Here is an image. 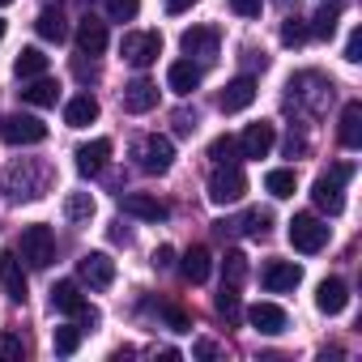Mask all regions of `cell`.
Here are the masks:
<instances>
[{
    "label": "cell",
    "mask_w": 362,
    "mask_h": 362,
    "mask_svg": "<svg viewBox=\"0 0 362 362\" xmlns=\"http://www.w3.org/2000/svg\"><path fill=\"white\" fill-rule=\"evenodd\" d=\"M0 286L13 303H26V273H22V256L18 252H0Z\"/></svg>",
    "instance_id": "cell-13"
},
{
    "label": "cell",
    "mask_w": 362,
    "mask_h": 362,
    "mask_svg": "<svg viewBox=\"0 0 362 362\" xmlns=\"http://www.w3.org/2000/svg\"><path fill=\"white\" fill-rule=\"evenodd\" d=\"M298 281H303V269L294 260H269L260 273V286L269 294H290V290H298Z\"/></svg>",
    "instance_id": "cell-11"
},
{
    "label": "cell",
    "mask_w": 362,
    "mask_h": 362,
    "mask_svg": "<svg viewBox=\"0 0 362 362\" xmlns=\"http://www.w3.org/2000/svg\"><path fill=\"white\" fill-rule=\"evenodd\" d=\"M218 311H222L230 324L243 315V307H239V290H235V286H222V294H218Z\"/></svg>",
    "instance_id": "cell-36"
},
{
    "label": "cell",
    "mask_w": 362,
    "mask_h": 362,
    "mask_svg": "<svg viewBox=\"0 0 362 362\" xmlns=\"http://www.w3.org/2000/svg\"><path fill=\"white\" fill-rule=\"evenodd\" d=\"M170 264H175V247H166V243H162V247L153 252V269H170Z\"/></svg>",
    "instance_id": "cell-41"
},
{
    "label": "cell",
    "mask_w": 362,
    "mask_h": 362,
    "mask_svg": "<svg viewBox=\"0 0 362 362\" xmlns=\"http://www.w3.org/2000/svg\"><path fill=\"white\" fill-rule=\"evenodd\" d=\"M13 73H18V81H35V77L47 73V56L39 47H22L18 60H13Z\"/></svg>",
    "instance_id": "cell-27"
},
{
    "label": "cell",
    "mask_w": 362,
    "mask_h": 362,
    "mask_svg": "<svg viewBox=\"0 0 362 362\" xmlns=\"http://www.w3.org/2000/svg\"><path fill=\"white\" fill-rule=\"evenodd\" d=\"M35 30H39L47 43H64V39H69V26H64V13H60V9H43V13L35 18Z\"/></svg>",
    "instance_id": "cell-30"
},
{
    "label": "cell",
    "mask_w": 362,
    "mask_h": 362,
    "mask_svg": "<svg viewBox=\"0 0 362 362\" xmlns=\"http://www.w3.org/2000/svg\"><path fill=\"white\" fill-rule=\"evenodd\" d=\"M0 5H13V0H0Z\"/></svg>",
    "instance_id": "cell-49"
},
{
    "label": "cell",
    "mask_w": 362,
    "mask_h": 362,
    "mask_svg": "<svg viewBox=\"0 0 362 362\" xmlns=\"http://www.w3.org/2000/svg\"><path fill=\"white\" fill-rule=\"evenodd\" d=\"M337 136H341V145H345V149H358V145H362V103H345Z\"/></svg>",
    "instance_id": "cell-23"
},
{
    "label": "cell",
    "mask_w": 362,
    "mask_h": 362,
    "mask_svg": "<svg viewBox=\"0 0 362 362\" xmlns=\"http://www.w3.org/2000/svg\"><path fill=\"white\" fill-rule=\"evenodd\" d=\"M52 345H56V354H77V345H81V328H73V324H64V328H56L52 332Z\"/></svg>",
    "instance_id": "cell-35"
},
{
    "label": "cell",
    "mask_w": 362,
    "mask_h": 362,
    "mask_svg": "<svg viewBox=\"0 0 362 362\" xmlns=\"http://www.w3.org/2000/svg\"><path fill=\"white\" fill-rule=\"evenodd\" d=\"M18 252H22V260H26L30 269H47V264L56 260V235H52V226H43V222L26 226Z\"/></svg>",
    "instance_id": "cell-4"
},
{
    "label": "cell",
    "mask_w": 362,
    "mask_h": 362,
    "mask_svg": "<svg viewBox=\"0 0 362 362\" xmlns=\"http://www.w3.org/2000/svg\"><path fill=\"white\" fill-rule=\"evenodd\" d=\"M184 277L192 281V286H201V281H209V273H214V256H209V247H188V256H184Z\"/></svg>",
    "instance_id": "cell-26"
},
{
    "label": "cell",
    "mask_w": 362,
    "mask_h": 362,
    "mask_svg": "<svg viewBox=\"0 0 362 362\" xmlns=\"http://www.w3.org/2000/svg\"><path fill=\"white\" fill-rule=\"evenodd\" d=\"M209 158L218 162V166H226V162H239L243 153H239V136H218L214 145H209Z\"/></svg>",
    "instance_id": "cell-34"
},
{
    "label": "cell",
    "mask_w": 362,
    "mask_h": 362,
    "mask_svg": "<svg viewBox=\"0 0 362 362\" xmlns=\"http://www.w3.org/2000/svg\"><path fill=\"white\" fill-rule=\"evenodd\" d=\"M47 179H52V170L43 166V162H13L9 166V192L18 197V201H39L43 192H47Z\"/></svg>",
    "instance_id": "cell-2"
},
{
    "label": "cell",
    "mask_w": 362,
    "mask_h": 362,
    "mask_svg": "<svg viewBox=\"0 0 362 362\" xmlns=\"http://www.w3.org/2000/svg\"><path fill=\"white\" fill-rule=\"evenodd\" d=\"M337 22H341V9H337V5H324V9L311 18V35H315V39H332V35H337Z\"/></svg>",
    "instance_id": "cell-33"
},
{
    "label": "cell",
    "mask_w": 362,
    "mask_h": 362,
    "mask_svg": "<svg viewBox=\"0 0 362 362\" xmlns=\"http://www.w3.org/2000/svg\"><path fill=\"white\" fill-rule=\"evenodd\" d=\"M201 77H205V73H201V64H192V56H188V60H175V64L166 69V86H170L175 94H192V90L201 86Z\"/></svg>",
    "instance_id": "cell-21"
},
{
    "label": "cell",
    "mask_w": 362,
    "mask_h": 362,
    "mask_svg": "<svg viewBox=\"0 0 362 362\" xmlns=\"http://www.w3.org/2000/svg\"><path fill=\"white\" fill-rule=\"evenodd\" d=\"M294 188H298V175H294L290 166H277V170H269V175H264V192H269V197H277V201H290V197H294Z\"/></svg>",
    "instance_id": "cell-28"
},
{
    "label": "cell",
    "mask_w": 362,
    "mask_h": 362,
    "mask_svg": "<svg viewBox=\"0 0 362 362\" xmlns=\"http://www.w3.org/2000/svg\"><path fill=\"white\" fill-rule=\"evenodd\" d=\"M166 320H170V328H175V332H188V315L179 311V307H166Z\"/></svg>",
    "instance_id": "cell-42"
},
{
    "label": "cell",
    "mask_w": 362,
    "mask_h": 362,
    "mask_svg": "<svg viewBox=\"0 0 362 362\" xmlns=\"http://www.w3.org/2000/svg\"><path fill=\"white\" fill-rule=\"evenodd\" d=\"M273 145H277V128H273L269 119L247 124V128H243V136H239V153H243V158H269V153H273Z\"/></svg>",
    "instance_id": "cell-10"
},
{
    "label": "cell",
    "mask_w": 362,
    "mask_h": 362,
    "mask_svg": "<svg viewBox=\"0 0 362 362\" xmlns=\"http://www.w3.org/2000/svg\"><path fill=\"white\" fill-rule=\"evenodd\" d=\"M107 158H111V141H107V136H98V141H86V145H77V170H81L86 179H90V175H103Z\"/></svg>",
    "instance_id": "cell-19"
},
{
    "label": "cell",
    "mask_w": 362,
    "mask_h": 362,
    "mask_svg": "<svg viewBox=\"0 0 362 362\" xmlns=\"http://www.w3.org/2000/svg\"><path fill=\"white\" fill-rule=\"evenodd\" d=\"M77 47H81L86 56H103V52H107V22H98L94 13H86V18L77 22Z\"/></svg>",
    "instance_id": "cell-17"
},
{
    "label": "cell",
    "mask_w": 362,
    "mask_h": 362,
    "mask_svg": "<svg viewBox=\"0 0 362 362\" xmlns=\"http://www.w3.org/2000/svg\"><path fill=\"white\" fill-rule=\"evenodd\" d=\"M170 162H175V145H170V136L149 132V136L136 141V166H141L145 175H166Z\"/></svg>",
    "instance_id": "cell-5"
},
{
    "label": "cell",
    "mask_w": 362,
    "mask_h": 362,
    "mask_svg": "<svg viewBox=\"0 0 362 362\" xmlns=\"http://www.w3.org/2000/svg\"><path fill=\"white\" fill-rule=\"evenodd\" d=\"M252 103H256V81H252V77H235V81L222 90V98H218L222 115H239V111H247Z\"/></svg>",
    "instance_id": "cell-14"
},
{
    "label": "cell",
    "mask_w": 362,
    "mask_h": 362,
    "mask_svg": "<svg viewBox=\"0 0 362 362\" xmlns=\"http://www.w3.org/2000/svg\"><path fill=\"white\" fill-rule=\"evenodd\" d=\"M0 43H5V22H0Z\"/></svg>",
    "instance_id": "cell-48"
},
{
    "label": "cell",
    "mask_w": 362,
    "mask_h": 362,
    "mask_svg": "<svg viewBox=\"0 0 362 362\" xmlns=\"http://www.w3.org/2000/svg\"><path fill=\"white\" fill-rule=\"evenodd\" d=\"M119 209H124L128 218H141V222H166V218H170V209H166L162 201L145 197V192H128V197H119Z\"/></svg>",
    "instance_id": "cell-15"
},
{
    "label": "cell",
    "mask_w": 362,
    "mask_h": 362,
    "mask_svg": "<svg viewBox=\"0 0 362 362\" xmlns=\"http://www.w3.org/2000/svg\"><path fill=\"white\" fill-rule=\"evenodd\" d=\"M64 218H69V222H90V218H94V197H90V192H69Z\"/></svg>",
    "instance_id": "cell-31"
},
{
    "label": "cell",
    "mask_w": 362,
    "mask_h": 362,
    "mask_svg": "<svg viewBox=\"0 0 362 362\" xmlns=\"http://www.w3.org/2000/svg\"><path fill=\"white\" fill-rule=\"evenodd\" d=\"M107 13L111 22H132L141 13V0H107Z\"/></svg>",
    "instance_id": "cell-37"
},
{
    "label": "cell",
    "mask_w": 362,
    "mask_h": 362,
    "mask_svg": "<svg viewBox=\"0 0 362 362\" xmlns=\"http://www.w3.org/2000/svg\"><path fill=\"white\" fill-rule=\"evenodd\" d=\"M218 43H222V35L214 26H192V30H184V39H179L184 56H197V60H218Z\"/></svg>",
    "instance_id": "cell-12"
},
{
    "label": "cell",
    "mask_w": 362,
    "mask_h": 362,
    "mask_svg": "<svg viewBox=\"0 0 362 362\" xmlns=\"http://www.w3.org/2000/svg\"><path fill=\"white\" fill-rule=\"evenodd\" d=\"M94 119H98V98H94V94L69 98V107H64V124H69V128H86V124H94Z\"/></svg>",
    "instance_id": "cell-22"
},
{
    "label": "cell",
    "mask_w": 362,
    "mask_h": 362,
    "mask_svg": "<svg viewBox=\"0 0 362 362\" xmlns=\"http://www.w3.org/2000/svg\"><path fill=\"white\" fill-rule=\"evenodd\" d=\"M0 141L5 145H39V141H47V124L39 119V115H5L0 119Z\"/></svg>",
    "instance_id": "cell-6"
},
{
    "label": "cell",
    "mask_w": 362,
    "mask_h": 362,
    "mask_svg": "<svg viewBox=\"0 0 362 362\" xmlns=\"http://www.w3.org/2000/svg\"><path fill=\"white\" fill-rule=\"evenodd\" d=\"M345 60H349V64H358V60H362V30H358V26H354V30H349V39H345Z\"/></svg>",
    "instance_id": "cell-39"
},
{
    "label": "cell",
    "mask_w": 362,
    "mask_h": 362,
    "mask_svg": "<svg viewBox=\"0 0 362 362\" xmlns=\"http://www.w3.org/2000/svg\"><path fill=\"white\" fill-rule=\"evenodd\" d=\"M197 0H166V13H188Z\"/></svg>",
    "instance_id": "cell-45"
},
{
    "label": "cell",
    "mask_w": 362,
    "mask_h": 362,
    "mask_svg": "<svg viewBox=\"0 0 362 362\" xmlns=\"http://www.w3.org/2000/svg\"><path fill=\"white\" fill-rule=\"evenodd\" d=\"M0 354H5V358H22V341L18 337H0Z\"/></svg>",
    "instance_id": "cell-43"
},
{
    "label": "cell",
    "mask_w": 362,
    "mask_h": 362,
    "mask_svg": "<svg viewBox=\"0 0 362 362\" xmlns=\"http://www.w3.org/2000/svg\"><path fill=\"white\" fill-rule=\"evenodd\" d=\"M243 192H247V175L239 170V162L214 166V175H209V201L214 205H239Z\"/></svg>",
    "instance_id": "cell-3"
},
{
    "label": "cell",
    "mask_w": 362,
    "mask_h": 362,
    "mask_svg": "<svg viewBox=\"0 0 362 362\" xmlns=\"http://www.w3.org/2000/svg\"><path fill=\"white\" fill-rule=\"evenodd\" d=\"M22 98L30 103V107H56V98H60V86L43 73V77H35L26 90H22Z\"/></svg>",
    "instance_id": "cell-29"
},
{
    "label": "cell",
    "mask_w": 362,
    "mask_h": 362,
    "mask_svg": "<svg viewBox=\"0 0 362 362\" xmlns=\"http://www.w3.org/2000/svg\"><path fill=\"white\" fill-rule=\"evenodd\" d=\"M77 277H81L90 290H107V286L115 281V260H111L107 252H86V256L77 260Z\"/></svg>",
    "instance_id": "cell-9"
},
{
    "label": "cell",
    "mask_w": 362,
    "mask_h": 362,
    "mask_svg": "<svg viewBox=\"0 0 362 362\" xmlns=\"http://www.w3.org/2000/svg\"><path fill=\"white\" fill-rule=\"evenodd\" d=\"M153 107H158V86H153V81L136 77V81H128V86H124V111L145 115V111H153Z\"/></svg>",
    "instance_id": "cell-18"
},
{
    "label": "cell",
    "mask_w": 362,
    "mask_h": 362,
    "mask_svg": "<svg viewBox=\"0 0 362 362\" xmlns=\"http://www.w3.org/2000/svg\"><path fill=\"white\" fill-rule=\"evenodd\" d=\"M119 52H124V60H128L132 69H149V64L162 56V35H158V30H132V35H124Z\"/></svg>",
    "instance_id": "cell-7"
},
{
    "label": "cell",
    "mask_w": 362,
    "mask_h": 362,
    "mask_svg": "<svg viewBox=\"0 0 362 362\" xmlns=\"http://www.w3.org/2000/svg\"><path fill=\"white\" fill-rule=\"evenodd\" d=\"M269 226H273V214H269V209H247L239 222H218L222 235H226V230H243V235H256V239L269 235Z\"/></svg>",
    "instance_id": "cell-24"
},
{
    "label": "cell",
    "mask_w": 362,
    "mask_h": 362,
    "mask_svg": "<svg viewBox=\"0 0 362 362\" xmlns=\"http://www.w3.org/2000/svg\"><path fill=\"white\" fill-rule=\"evenodd\" d=\"M315 307H320L324 315H341V311L349 307V286H345L341 277H324L320 290H315Z\"/></svg>",
    "instance_id": "cell-16"
},
{
    "label": "cell",
    "mask_w": 362,
    "mask_h": 362,
    "mask_svg": "<svg viewBox=\"0 0 362 362\" xmlns=\"http://www.w3.org/2000/svg\"><path fill=\"white\" fill-rule=\"evenodd\" d=\"M222 277H226L222 286H235V290H239V286L247 281V256H243V252H226V260H222Z\"/></svg>",
    "instance_id": "cell-32"
},
{
    "label": "cell",
    "mask_w": 362,
    "mask_h": 362,
    "mask_svg": "<svg viewBox=\"0 0 362 362\" xmlns=\"http://www.w3.org/2000/svg\"><path fill=\"white\" fill-rule=\"evenodd\" d=\"M230 9H235L239 18H260V9H264V0H230Z\"/></svg>",
    "instance_id": "cell-40"
},
{
    "label": "cell",
    "mask_w": 362,
    "mask_h": 362,
    "mask_svg": "<svg viewBox=\"0 0 362 362\" xmlns=\"http://www.w3.org/2000/svg\"><path fill=\"white\" fill-rule=\"evenodd\" d=\"M286 153H290V158H294V153H307V141H303V136H290V141H286Z\"/></svg>",
    "instance_id": "cell-46"
},
{
    "label": "cell",
    "mask_w": 362,
    "mask_h": 362,
    "mask_svg": "<svg viewBox=\"0 0 362 362\" xmlns=\"http://www.w3.org/2000/svg\"><path fill=\"white\" fill-rule=\"evenodd\" d=\"M175 128H179V132H192V128H197V115H175Z\"/></svg>",
    "instance_id": "cell-47"
},
{
    "label": "cell",
    "mask_w": 362,
    "mask_h": 362,
    "mask_svg": "<svg viewBox=\"0 0 362 362\" xmlns=\"http://www.w3.org/2000/svg\"><path fill=\"white\" fill-rule=\"evenodd\" d=\"M247 324H252L256 332H264V337H277V332H286V311H281L277 303H256V307L247 311Z\"/></svg>",
    "instance_id": "cell-20"
},
{
    "label": "cell",
    "mask_w": 362,
    "mask_h": 362,
    "mask_svg": "<svg viewBox=\"0 0 362 362\" xmlns=\"http://www.w3.org/2000/svg\"><path fill=\"white\" fill-rule=\"evenodd\" d=\"M286 235H290V243H294L298 252H307V256L328 243V226H324L315 214H294L290 226H286Z\"/></svg>",
    "instance_id": "cell-8"
},
{
    "label": "cell",
    "mask_w": 362,
    "mask_h": 362,
    "mask_svg": "<svg viewBox=\"0 0 362 362\" xmlns=\"http://www.w3.org/2000/svg\"><path fill=\"white\" fill-rule=\"evenodd\" d=\"M349 175H354V166H349V162H337V166H328L315 184H311V201H315L328 218H337V214L345 209V184H349Z\"/></svg>",
    "instance_id": "cell-1"
},
{
    "label": "cell",
    "mask_w": 362,
    "mask_h": 362,
    "mask_svg": "<svg viewBox=\"0 0 362 362\" xmlns=\"http://www.w3.org/2000/svg\"><path fill=\"white\" fill-rule=\"evenodd\" d=\"M307 35H311V30H307L298 18H286V26H281V43H286V47H298V43H307Z\"/></svg>",
    "instance_id": "cell-38"
},
{
    "label": "cell",
    "mask_w": 362,
    "mask_h": 362,
    "mask_svg": "<svg viewBox=\"0 0 362 362\" xmlns=\"http://www.w3.org/2000/svg\"><path fill=\"white\" fill-rule=\"evenodd\" d=\"M192 354H197V358H214V354H218V345H214L209 337H201V341L192 345Z\"/></svg>",
    "instance_id": "cell-44"
},
{
    "label": "cell",
    "mask_w": 362,
    "mask_h": 362,
    "mask_svg": "<svg viewBox=\"0 0 362 362\" xmlns=\"http://www.w3.org/2000/svg\"><path fill=\"white\" fill-rule=\"evenodd\" d=\"M81 307H86V298H81V286H77V281H56V286H52V311L77 315Z\"/></svg>",
    "instance_id": "cell-25"
}]
</instances>
